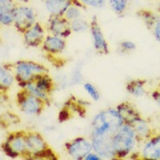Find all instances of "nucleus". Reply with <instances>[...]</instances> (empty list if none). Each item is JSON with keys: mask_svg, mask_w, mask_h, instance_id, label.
<instances>
[{"mask_svg": "<svg viewBox=\"0 0 160 160\" xmlns=\"http://www.w3.org/2000/svg\"><path fill=\"white\" fill-rule=\"evenodd\" d=\"M124 123L117 108L103 109L95 115L91 122V136L114 137Z\"/></svg>", "mask_w": 160, "mask_h": 160, "instance_id": "1", "label": "nucleus"}, {"mask_svg": "<svg viewBox=\"0 0 160 160\" xmlns=\"http://www.w3.org/2000/svg\"><path fill=\"white\" fill-rule=\"evenodd\" d=\"M140 143L132 126L123 123L118 129L113 138V147L116 158H124L134 152L137 145Z\"/></svg>", "mask_w": 160, "mask_h": 160, "instance_id": "2", "label": "nucleus"}, {"mask_svg": "<svg viewBox=\"0 0 160 160\" xmlns=\"http://www.w3.org/2000/svg\"><path fill=\"white\" fill-rule=\"evenodd\" d=\"M26 153L25 158L58 159V156L41 135L36 131H26Z\"/></svg>", "mask_w": 160, "mask_h": 160, "instance_id": "3", "label": "nucleus"}, {"mask_svg": "<svg viewBox=\"0 0 160 160\" xmlns=\"http://www.w3.org/2000/svg\"><path fill=\"white\" fill-rule=\"evenodd\" d=\"M8 66L7 68L12 71L18 85L34 82L40 75L48 74V69L45 66L32 61H18Z\"/></svg>", "mask_w": 160, "mask_h": 160, "instance_id": "4", "label": "nucleus"}, {"mask_svg": "<svg viewBox=\"0 0 160 160\" xmlns=\"http://www.w3.org/2000/svg\"><path fill=\"white\" fill-rule=\"evenodd\" d=\"M17 104L24 114L39 116L44 110L47 102L22 88L17 95Z\"/></svg>", "mask_w": 160, "mask_h": 160, "instance_id": "5", "label": "nucleus"}, {"mask_svg": "<svg viewBox=\"0 0 160 160\" xmlns=\"http://www.w3.org/2000/svg\"><path fill=\"white\" fill-rule=\"evenodd\" d=\"M2 149L10 158H26V131H16L8 135L3 143Z\"/></svg>", "mask_w": 160, "mask_h": 160, "instance_id": "6", "label": "nucleus"}, {"mask_svg": "<svg viewBox=\"0 0 160 160\" xmlns=\"http://www.w3.org/2000/svg\"><path fill=\"white\" fill-rule=\"evenodd\" d=\"M36 22L37 12L34 9L26 4H18L14 11L13 26L18 32L25 33Z\"/></svg>", "mask_w": 160, "mask_h": 160, "instance_id": "7", "label": "nucleus"}, {"mask_svg": "<svg viewBox=\"0 0 160 160\" xmlns=\"http://www.w3.org/2000/svg\"><path fill=\"white\" fill-rule=\"evenodd\" d=\"M66 151L73 159L84 160L88 154L93 152L91 140L78 137L65 143Z\"/></svg>", "mask_w": 160, "mask_h": 160, "instance_id": "8", "label": "nucleus"}, {"mask_svg": "<svg viewBox=\"0 0 160 160\" xmlns=\"http://www.w3.org/2000/svg\"><path fill=\"white\" fill-rule=\"evenodd\" d=\"M92 39L93 48L98 52L99 54L106 55L109 53L108 44L104 37L103 32L102 30V27L100 26L98 19L95 16L92 18L90 22V28H89Z\"/></svg>", "mask_w": 160, "mask_h": 160, "instance_id": "9", "label": "nucleus"}, {"mask_svg": "<svg viewBox=\"0 0 160 160\" xmlns=\"http://www.w3.org/2000/svg\"><path fill=\"white\" fill-rule=\"evenodd\" d=\"M47 28L52 35L68 39L73 32L70 28V22L64 16H50L48 19Z\"/></svg>", "mask_w": 160, "mask_h": 160, "instance_id": "10", "label": "nucleus"}, {"mask_svg": "<svg viewBox=\"0 0 160 160\" xmlns=\"http://www.w3.org/2000/svg\"><path fill=\"white\" fill-rule=\"evenodd\" d=\"M139 18L144 23L147 29L152 32L160 44V14L152 10H139L137 12Z\"/></svg>", "mask_w": 160, "mask_h": 160, "instance_id": "11", "label": "nucleus"}, {"mask_svg": "<svg viewBox=\"0 0 160 160\" xmlns=\"http://www.w3.org/2000/svg\"><path fill=\"white\" fill-rule=\"evenodd\" d=\"M139 156L142 159L160 160V132H156L151 138L143 142Z\"/></svg>", "mask_w": 160, "mask_h": 160, "instance_id": "12", "label": "nucleus"}, {"mask_svg": "<svg viewBox=\"0 0 160 160\" xmlns=\"http://www.w3.org/2000/svg\"><path fill=\"white\" fill-rule=\"evenodd\" d=\"M45 38V29L39 22H36L25 33H23L24 43L29 48H38L42 46Z\"/></svg>", "mask_w": 160, "mask_h": 160, "instance_id": "13", "label": "nucleus"}, {"mask_svg": "<svg viewBox=\"0 0 160 160\" xmlns=\"http://www.w3.org/2000/svg\"><path fill=\"white\" fill-rule=\"evenodd\" d=\"M66 39L56 35H48L44 39L42 49L51 55L61 53L66 49Z\"/></svg>", "mask_w": 160, "mask_h": 160, "instance_id": "14", "label": "nucleus"}, {"mask_svg": "<svg viewBox=\"0 0 160 160\" xmlns=\"http://www.w3.org/2000/svg\"><path fill=\"white\" fill-rule=\"evenodd\" d=\"M75 0H43L44 7L49 16H64L68 8Z\"/></svg>", "mask_w": 160, "mask_h": 160, "instance_id": "15", "label": "nucleus"}, {"mask_svg": "<svg viewBox=\"0 0 160 160\" xmlns=\"http://www.w3.org/2000/svg\"><path fill=\"white\" fill-rule=\"evenodd\" d=\"M130 125L134 129L140 142H145L156 133V131L151 127L150 122L142 117L132 122Z\"/></svg>", "mask_w": 160, "mask_h": 160, "instance_id": "16", "label": "nucleus"}, {"mask_svg": "<svg viewBox=\"0 0 160 160\" xmlns=\"http://www.w3.org/2000/svg\"><path fill=\"white\" fill-rule=\"evenodd\" d=\"M117 109L119 115L121 116L124 123L130 124L132 122L141 117L140 113L133 104L130 103L129 102H122L117 107Z\"/></svg>", "mask_w": 160, "mask_h": 160, "instance_id": "17", "label": "nucleus"}, {"mask_svg": "<svg viewBox=\"0 0 160 160\" xmlns=\"http://www.w3.org/2000/svg\"><path fill=\"white\" fill-rule=\"evenodd\" d=\"M146 84H147L146 80L135 79V80H131L127 83L126 89L129 94L135 97H142L147 94Z\"/></svg>", "mask_w": 160, "mask_h": 160, "instance_id": "18", "label": "nucleus"}, {"mask_svg": "<svg viewBox=\"0 0 160 160\" xmlns=\"http://www.w3.org/2000/svg\"><path fill=\"white\" fill-rule=\"evenodd\" d=\"M16 81L15 75L12 71L5 65L0 68V89L2 93L9 90Z\"/></svg>", "mask_w": 160, "mask_h": 160, "instance_id": "19", "label": "nucleus"}, {"mask_svg": "<svg viewBox=\"0 0 160 160\" xmlns=\"http://www.w3.org/2000/svg\"><path fill=\"white\" fill-rule=\"evenodd\" d=\"M83 10H86V7L79 0H75L74 3L68 8L67 12L64 14V17L69 22L75 20L77 18H82Z\"/></svg>", "mask_w": 160, "mask_h": 160, "instance_id": "20", "label": "nucleus"}, {"mask_svg": "<svg viewBox=\"0 0 160 160\" xmlns=\"http://www.w3.org/2000/svg\"><path fill=\"white\" fill-rule=\"evenodd\" d=\"M33 82H34L36 87L39 88V90L45 92V93H48L49 95H51L52 89L54 88L53 81L48 75V74H44L42 75H40Z\"/></svg>", "mask_w": 160, "mask_h": 160, "instance_id": "21", "label": "nucleus"}, {"mask_svg": "<svg viewBox=\"0 0 160 160\" xmlns=\"http://www.w3.org/2000/svg\"><path fill=\"white\" fill-rule=\"evenodd\" d=\"M19 86L21 87V88H24V89H26L28 92H30L31 94L38 96L39 98L44 100L47 102H49V101H50V95L48 94V93H45V92H42L41 90H39V88L36 87L33 82H27V83L22 84V85H19Z\"/></svg>", "mask_w": 160, "mask_h": 160, "instance_id": "22", "label": "nucleus"}, {"mask_svg": "<svg viewBox=\"0 0 160 160\" xmlns=\"http://www.w3.org/2000/svg\"><path fill=\"white\" fill-rule=\"evenodd\" d=\"M110 9L117 15H122L125 12L130 4V0H108Z\"/></svg>", "mask_w": 160, "mask_h": 160, "instance_id": "23", "label": "nucleus"}, {"mask_svg": "<svg viewBox=\"0 0 160 160\" xmlns=\"http://www.w3.org/2000/svg\"><path fill=\"white\" fill-rule=\"evenodd\" d=\"M70 28L74 33H82L89 30L90 23H88L82 17L70 22Z\"/></svg>", "mask_w": 160, "mask_h": 160, "instance_id": "24", "label": "nucleus"}, {"mask_svg": "<svg viewBox=\"0 0 160 160\" xmlns=\"http://www.w3.org/2000/svg\"><path fill=\"white\" fill-rule=\"evenodd\" d=\"M83 88L87 92V94L90 96L91 99L94 100L95 102L99 101L100 98H101V94H100L98 89L95 88V85H93L90 82H86L83 85Z\"/></svg>", "mask_w": 160, "mask_h": 160, "instance_id": "25", "label": "nucleus"}, {"mask_svg": "<svg viewBox=\"0 0 160 160\" xmlns=\"http://www.w3.org/2000/svg\"><path fill=\"white\" fill-rule=\"evenodd\" d=\"M17 5L15 0H0V12H14Z\"/></svg>", "mask_w": 160, "mask_h": 160, "instance_id": "26", "label": "nucleus"}, {"mask_svg": "<svg viewBox=\"0 0 160 160\" xmlns=\"http://www.w3.org/2000/svg\"><path fill=\"white\" fill-rule=\"evenodd\" d=\"M85 7L102 9L106 5L108 0H79Z\"/></svg>", "mask_w": 160, "mask_h": 160, "instance_id": "27", "label": "nucleus"}, {"mask_svg": "<svg viewBox=\"0 0 160 160\" xmlns=\"http://www.w3.org/2000/svg\"><path fill=\"white\" fill-rule=\"evenodd\" d=\"M14 12H0V23L4 26L13 25Z\"/></svg>", "mask_w": 160, "mask_h": 160, "instance_id": "28", "label": "nucleus"}, {"mask_svg": "<svg viewBox=\"0 0 160 160\" xmlns=\"http://www.w3.org/2000/svg\"><path fill=\"white\" fill-rule=\"evenodd\" d=\"M119 47L121 48V50H122L123 52H132L136 50L137 46L133 41H130V40H123L122 41Z\"/></svg>", "mask_w": 160, "mask_h": 160, "instance_id": "29", "label": "nucleus"}, {"mask_svg": "<svg viewBox=\"0 0 160 160\" xmlns=\"http://www.w3.org/2000/svg\"><path fill=\"white\" fill-rule=\"evenodd\" d=\"M152 99L154 100L155 103L157 104V106L158 107V108L160 109V91L156 89L155 91H153L152 93Z\"/></svg>", "mask_w": 160, "mask_h": 160, "instance_id": "30", "label": "nucleus"}, {"mask_svg": "<svg viewBox=\"0 0 160 160\" xmlns=\"http://www.w3.org/2000/svg\"><path fill=\"white\" fill-rule=\"evenodd\" d=\"M102 159V158L96 153L95 152H91L89 154H88L85 158V159L84 160H101Z\"/></svg>", "mask_w": 160, "mask_h": 160, "instance_id": "31", "label": "nucleus"}, {"mask_svg": "<svg viewBox=\"0 0 160 160\" xmlns=\"http://www.w3.org/2000/svg\"><path fill=\"white\" fill-rule=\"evenodd\" d=\"M30 1H32V0H15V2L18 4H28Z\"/></svg>", "mask_w": 160, "mask_h": 160, "instance_id": "32", "label": "nucleus"}, {"mask_svg": "<svg viewBox=\"0 0 160 160\" xmlns=\"http://www.w3.org/2000/svg\"><path fill=\"white\" fill-rule=\"evenodd\" d=\"M157 89L160 91V83H159V84H158V88H157Z\"/></svg>", "mask_w": 160, "mask_h": 160, "instance_id": "33", "label": "nucleus"}]
</instances>
